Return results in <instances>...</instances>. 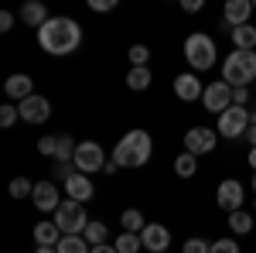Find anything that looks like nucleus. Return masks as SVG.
<instances>
[{"label":"nucleus","instance_id":"obj_1","mask_svg":"<svg viewBox=\"0 0 256 253\" xmlns=\"http://www.w3.org/2000/svg\"><path fill=\"white\" fill-rule=\"evenodd\" d=\"M38 45L48 55H72L82 45V24L72 18H52L44 28H38Z\"/></svg>","mask_w":256,"mask_h":253},{"label":"nucleus","instance_id":"obj_2","mask_svg":"<svg viewBox=\"0 0 256 253\" xmlns=\"http://www.w3.org/2000/svg\"><path fill=\"white\" fill-rule=\"evenodd\" d=\"M150 151H154L150 134H147V130H130V134L116 144L113 164H116V168H144V164L150 161Z\"/></svg>","mask_w":256,"mask_h":253},{"label":"nucleus","instance_id":"obj_3","mask_svg":"<svg viewBox=\"0 0 256 253\" xmlns=\"http://www.w3.org/2000/svg\"><path fill=\"white\" fill-rule=\"evenodd\" d=\"M256 79V52H232L222 62V82H229L232 89H246V82Z\"/></svg>","mask_w":256,"mask_h":253},{"label":"nucleus","instance_id":"obj_4","mask_svg":"<svg viewBox=\"0 0 256 253\" xmlns=\"http://www.w3.org/2000/svg\"><path fill=\"white\" fill-rule=\"evenodd\" d=\"M89 222H92V219L86 215L82 202H72V198H65L58 205V212H55V226L62 229V236H82Z\"/></svg>","mask_w":256,"mask_h":253},{"label":"nucleus","instance_id":"obj_5","mask_svg":"<svg viewBox=\"0 0 256 253\" xmlns=\"http://www.w3.org/2000/svg\"><path fill=\"white\" fill-rule=\"evenodd\" d=\"M184 59L192 62V69H198V72L212 69V62H216V41L208 38V35H202V31L188 35V41H184Z\"/></svg>","mask_w":256,"mask_h":253},{"label":"nucleus","instance_id":"obj_6","mask_svg":"<svg viewBox=\"0 0 256 253\" xmlns=\"http://www.w3.org/2000/svg\"><path fill=\"white\" fill-rule=\"evenodd\" d=\"M253 127V117H250V110L246 106H229L222 117H218V134L222 137H246V130Z\"/></svg>","mask_w":256,"mask_h":253},{"label":"nucleus","instance_id":"obj_7","mask_svg":"<svg viewBox=\"0 0 256 253\" xmlns=\"http://www.w3.org/2000/svg\"><path fill=\"white\" fill-rule=\"evenodd\" d=\"M106 154H102V147L92 144V140H82L79 147H76V171L82 175H92V171H106Z\"/></svg>","mask_w":256,"mask_h":253},{"label":"nucleus","instance_id":"obj_8","mask_svg":"<svg viewBox=\"0 0 256 253\" xmlns=\"http://www.w3.org/2000/svg\"><path fill=\"white\" fill-rule=\"evenodd\" d=\"M202 103H205L208 113H218V117H222V113L232 106V86H229V82H212V86H205Z\"/></svg>","mask_w":256,"mask_h":253},{"label":"nucleus","instance_id":"obj_9","mask_svg":"<svg viewBox=\"0 0 256 253\" xmlns=\"http://www.w3.org/2000/svg\"><path fill=\"white\" fill-rule=\"evenodd\" d=\"M184 151L188 154H212L216 151V134L208 130V127H192L188 134H184Z\"/></svg>","mask_w":256,"mask_h":253},{"label":"nucleus","instance_id":"obj_10","mask_svg":"<svg viewBox=\"0 0 256 253\" xmlns=\"http://www.w3.org/2000/svg\"><path fill=\"white\" fill-rule=\"evenodd\" d=\"M242 185H239L236 178H226L222 185H218V192H216V198H218V209H226V212L232 215V212H239L242 209Z\"/></svg>","mask_w":256,"mask_h":253},{"label":"nucleus","instance_id":"obj_11","mask_svg":"<svg viewBox=\"0 0 256 253\" xmlns=\"http://www.w3.org/2000/svg\"><path fill=\"white\" fill-rule=\"evenodd\" d=\"M140 239H144V246L150 253H168V246H171V229L160 226V222H147Z\"/></svg>","mask_w":256,"mask_h":253},{"label":"nucleus","instance_id":"obj_12","mask_svg":"<svg viewBox=\"0 0 256 253\" xmlns=\"http://www.w3.org/2000/svg\"><path fill=\"white\" fill-rule=\"evenodd\" d=\"M18 110H20V120H28V123H44V120L52 117V103H48L44 96H31V99H24Z\"/></svg>","mask_w":256,"mask_h":253},{"label":"nucleus","instance_id":"obj_13","mask_svg":"<svg viewBox=\"0 0 256 253\" xmlns=\"http://www.w3.org/2000/svg\"><path fill=\"white\" fill-rule=\"evenodd\" d=\"M31 198H34V205H38L41 212H58V205H62V195L52 181H38Z\"/></svg>","mask_w":256,"mask_h":253},{"label":"nucleus","instance_id":"obj_14","mask_svg":"<svg viewBox=\"0 0 256 253\" xmlns=\"http://www.w3.org/2000/svg\"><path fill=\"white\" fill-rule=\"evenodd\" d=\"M250 14H253V4H250V0H229L226 11H222V18H226V28H229V31H232V28H242V24H250Z\"/></svg>","mask_w":256,"mask_h":253},{"label":"nucleus","instance_id":"obj_15","mask_svg":"<svg viewBox=\"0 0 256 253\" xmlns=\"http://www.w3.org/2000/svg\"><path fill=\"white\" fill-rule=\"evenodd\" d=\"M65 195L72 198V202H89L92 198V181H89V175H82V171H76V175L65 178Z\"/></svg>","mask_w":256,"mask_h":253},{"label":"nucleus","instance_id":"obj_16","mask_svg":"<svg viewBox=\"0 0 256 253\" xmlns=\"http://www.w3.org/2000/svg\"><path fill=\"white\" fill-rule=\"evenodd\" d=\"M174 93H178V99H184V103L205 96V89H202V82H198L195 76H178L174 79Z\"/></svg>","mask_w":256,"mask_h":253},{"label":"nucleus","instance_id":"obj_17","mask_svg":"<svg viewBox=\"0 0 256 253\" xmlns=\"http://www.w3.org/2000/svg\"><path fill=\"white\" fill-rule=\"evenodd\" d=\"M31 86H34V82H31L28 76H10L7 82H4V93H7L10 99H20V103H24V99L34 96V93H31Z\"/></svg>","mask_w":256,"mask_h":253},{"label":"nucleus","instance_id":"obj_18","mask_svg":"<svg viewBox=\"0 0 256 253\" xmlns=\"http://www.w3.org/2000/svg\"><path fill=\"white\" fill-rule=\"evenodd\" d=\"M34 243H38V246H58L62 243V229L55 226V219H52V222L44 219V222L34 226Z\"/></svg>","mask_w":256,"mask_h":253},{"label":"nucleus","instance_id":"obj_19","mask_svg":"<svg viewBox=\"0 0 256 253\" xmlns=\"http://www.w3.org/2000/svg\"><path fill=\"white\" fill-rule=\"evenodd\" d=\"M229 38H232V45H236V52H256V28H253V24L232 28Z\"/></svg>","mask_w":256,"mask_h":253},{"label":"nucleus","instance_id":"obj_20","mask_svg":"<svg viewBox=\"0 0 256 253\" xmlns=\"http://www.w3.org/2000/svg\"><path fill=\"white\" fill-rule=\"evenodd\" d=\"M20 21H24V24H31V28H44L52 18H48V11H44V4L31 0V4H24V7H20Z\"/></svg>","mask_w":256,"mask_h":253},{"label":"nucleus","instance_id":"obj_21","mask_svg":"<svg viewBox=\"0 0 256 253\" xmlns=\"http://www.w3.org/2000/svg\"><path fill=\"white\" fill-rule=\"evenodd\" d=\"M126 86H130L134 93H144V89L150 86V69H147V65H140V69H130V72H126Z\"/></svg>","mask_w":256,"mask_h":253},{"label":"nucleus","instance_id":"obj_22","mask_svg":"<svg viewBox=\"0 0 256 253\" xmlns=\"http://www.w3.org/2000/svg\"><path fill=\"white\" fill-rule=\"evenodd\" d=\"M82 239H86L89 246H102V243H106V222H99V219H92V222L86 226V233H82Z\"/></svg>","mask_w":256,"mask_h":253},{"label":"nucleus","instance_id":"obj_23","mask_svg":"<svg viewBox=\"0 0 256 253\" xmlns=\"http://www.w3.org/2000/svg\"><path fill=\"white\" fill-rule=\"evenodd\" d=\"M58 253H92V246L82 239V236H62V243L55 246Z\"/></svg>","mask_w":256,"mask_h":253},{"label":"nucleus","instance_id":"obj_24","mask_svg":"<svg viewBox=\"0 0 256 253\" xmlns=\"http://www.w3.org/2000/svg\"><path fill=\"white\" fill-rule=\"evenodd\" d=\"M229 229H232V233H253V215L250 212H242V209H239V212H232L229 215Z\"/></svg>","mask_w":256,"mask_h":253},{"label":"nucleus","instance_id":"obj_25","mask_svg":"<svg viewBox=\"0 0 256 253\" xmlns=\"http://www.w3.org/2000/svg\"><path fill=\"white\" fill-rule=\"evenodd\" d=\"M174 171L181 178H192L198 171V161H195V154H188V151H184V154H178V161H174Z\"/></svg>","mask_w":256,"mask_h":253},{"label":"nucleus","instance_id":"obj_26","mask_svg":"<svg viewBox=\"0 0 256 253\" xmlns=\"http://www.w3.org/2000/svg\"><path fill=\"white\" fill-rule=\"evenodd\" d=\"M144 226H147V222H144V215H140L137 209H126V212H123V233H144Z\"/></svg>","mask_w":256,"mask_h":253},{"label":"nucleus","instance_id":"obj_27","mask_svg":"<svg viewBox=\"0 0 256 253\" xmlns=\"http://www.w3.org/2000/svg\"><path fill=\"white\" fill-rule=\"evenodd\" d=\"M140 246H144L140 233H123V236L116 239V250H120V253H137Z\"/></svg>","mask_w":256,"mask_h":253},{"label":"nucleus","instance_id":"obj_28","mask_svg":"<svg viewBox=\"0 0 256 253\" xmlns=\"http://www.w3.org/2000/svg\"><path fill=\"white\" fill-rule=\"evenodd\" d=\"M126 55H130V65H134V69H140V65H147V59H150L147 45H134V48H130Z\"/></svg>","mask_w":256,"mask_h":253},{"label":"nucleus","instance_id":"obj_29","mask_svg":"<svg viewBox=\"0 0 256 253\" xmlns=\"http://www.w3.org/2000/svg\"><path fill=\"white\" fill-rule=\"evenodd\" d=\"M10 195H14V198H24V195H34V185H31L28 178H14V181H10Z\"/></svg>","mask_w":256,"mask_h":253},{"label":"nucleus","instance_id":"obj_30","mask_svg":"<svg viewBox=\"0 0 256 253\" xmlns=\"http://www.w3.org/2000/svg\"><path fill=\"white\" fill-rule=\"evenodd\" d=\"M38 151L44 157H58V137H41V140H38Z\"/></svg>","mask_w":256,"mask_h":253},{"label":"nucleus","instance_id":"obj_31","mask_svg":"<svg viewBox=\"0 0 256 253\" xmlns=\"http://www.w3.org/2000/svg\"><path fill=\"white\" fill-rule=\"evenodd\" d=\"M20 117L18 106H0V127H14V120Z\"/></svg>","mask_w":256,"mask_h":253},{"label":"nucleus","instance_id":"obj_32","mask_svg":"<svg viewBox=\"0 0 256 253\" xmlns=\"http://www.w3.org/2000/svg\"><path fill=\"white\" fill-rule=\"evenodd\" d=\"M184 253H212V243H205V239H188L184 243Z\"/></svg>","mask_w":256,"mask_h":253},{"label":"nucleus","instance_id":"obj_33","mask_svg":"<svg viewBox=\"0 0 256 253\" xmlns=\"http://www.w3.org/2000/svg\"><path fill=\"white\" fill-rule=\"evenodd\" d=\"M212 253H239V246H236V239H216Z\"/></svg>","mask_w":256,"mask_h":253},{"label":"nucleus","instance_id":"obj_34","mask_svg":"<svg viewBox=\"0 0 256 253\" xmlns=\"http://www.w3.org/2000/svg\"><path fill=\"white\" fill-rule=\"evenodd\" d=\"M246 103H250V89H242V86L232 89V106H246Z\"/></svg>","mask_w":256,"mask_h":253},{"label":"nucleus","instance_id":"obj_35","mask_svg":"<svg viewBox=\"0 0 256 253\" xmlns=\"http://www.w3.org/2000/svg\"><path fill=\"white\" fill-rule=\"evenodd\" d=\"M89 7H92L96 14H102V11H113V7H116V0H89Z\"/></svg>","mask_w":256,"mask_h":253},{"label":"nucleus","instance_id":"obj_36","mask_svg":"<svg viewBox=\"0 0 256 253\" xmlns=\"http://www.w3.org/2000/svg\"><path fill=\"white\" fill-rule=\"evenodd\" d=\"M10 28H14V14L4 11V14H0V31H10Z\"/></svg>","mask_w":256,"mask_h":253},{"label":"nucleus","instance_id":"obj_37","mask_svg":"<svg viewBox=\"0 0 256 253\" xmlns=\"http://www.w3.org/2000/svg\"><path fill=\"white\" fill-rule=\"evenodd\" d=\"M181 7H184V11H188V14H195V11H202V0H184V4H181Z\"/></svg>","mask_w":256,"mask_h":253},{"label":"nucleus","instance_id":"obj_38","mask_svg":"<svg viewBox=\"0 0 256 253\" xmlns=\"http://www.w3.org/2000/svg\"><path fill=\"white\" fill-rule=\"evenodd\" d=\"M92 253H120L116 246H106V243H102V246H92Z\"/></svg>","mask_w":256,"mask_h":253},{"label":"nucleus","instance_id":"obj_39","mask_svg":"<svg viewBox=\"0 0 256 253\" xmlns=\"http://www.w3.org/2000/svg\"><path fill=\"white\" fill-rule=\"evenodd\" d=\"M246 140H250V144H253V147H256V123H253V127H250V130H246Z\"/></svg>","mask_w":256,"mask_h":253},{"label":"nucleus","instance_id":"obj_40","mask_svg":"<svg viewBox=\"0 0 256 253\" xmlns=\"http://www.w3.org/2000/svg\"><path fill=\"white\" fill-rule=\"evenodd\" d=\"M250 168L256 171V147H250Z\"/></svg>","mask_w":256,"mask_h":253},{"label":"nucleus","instance_id":"obj_41","mask_svg":"<svg viewBox=\"0 0 256 253\" xmlns=\"http://www.w3.org/2000/svg\"><path fill=\"white\" fill-rule=\"evenodd\" d=\"M34 253H58V250H55V246H38Z\"/></svg>","mask_w":256,"mask_h":253},{"label":"nucleus","instance_id":"obj_42","mask_svg":"<svg viewBox=\"0 0 256 253\" xmlns=\"http://www.w3.org/2000/svg\"><path fill=\"white\" fill-rule=\"evenodd\" d=\"M253 188H256V175H253Z\"/></svg>","mask_w":256,"mask_h":253}]
</instances>
